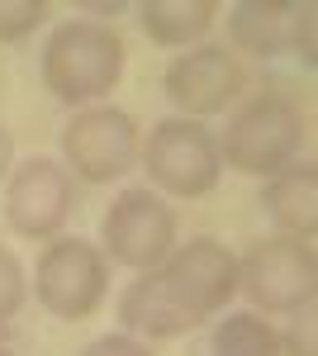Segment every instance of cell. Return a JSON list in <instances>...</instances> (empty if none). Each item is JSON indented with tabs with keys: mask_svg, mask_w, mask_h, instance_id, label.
Wrapping results in <instances>:
<instances>
[{
	"mask_svg": "<svg viewBox=\"0 0 318 356\" xmlns=\"http://www.w3.org/2000/svg\"><path fill=\"white\" fill-rule=\"evenodd\" d=\"M100 238H105L100 252L109 261H119L129 271H157L176 247V214L161 195H152L148 186H133L109 200Z\"/></svg>",
	"mask_w": 318,
	"mask_h": 356,
	"instance_id": "obj_5",
	"label": "cell"
},
{
	"mask_svg": "<svg viewBox=\"0 0 318 356\" xmlns=\"http://www.w3.org/2000/svg\"><path fill=\"white\" fill-rule=\"evenodd\" d=\"M119 323L138 337H186L190 328H200V318L176 304V295L166 290L161 280V266L157 271H138V280H129V290L119 295Z\"/></svg>",
	"mask_w": 318,
	"mask_h": 356,
	"instance_id": "obj_12",
	"label": "cell"
},
{
	"mask_svg": "<svg viewBox=\"0 0 318 356\" xmlns=\"http://www.w3.org/2000/svg\"><path fill=\"white\" fill-rule=\"evenodd\" d=\"M209 356H280V332L257 314H228L209 337Z\"/></svg>",
	"mask_w": 318,
	"mask_h": 356,
	"instance_id": "obj_15",
	"label": "cell"
},
{
	"mask_svg": "<svg viewBox=\"0 0 318 356\" xmlns=\"http://www.w3.org/2000/svg\"><path fill=\"white\" fill-rule=\"evenodd\" d=\"M280 356H318V314H314V304L294 309L290 332L280 337Z\"/></svg>",
	"mask_w": 318,
	"mask_h": 356,
	"instance_id": "obj_18",
	"label": "cell"
},
{
	"mask_svg": "<svg viewBox=\"0 0 318 356\" xmlns=\"http://www.w3.org/2000/svg\"><path fill=\"white\" fill-rule=\"evenodd\" d=\"M109 290V257L86 238H57L43 247L38 271H33V295L57 318H90Z\"/></svg>",
	"mask_w": 318,
	"mask_h": 356,
	"instance_id": "obj_6",
	"label": "cell"
},
{
	"mask_svg": "<svg viewBox=\"0 0 318 356\" xmlns=\"http://www.w3.org/2000/svg\"><path fill=\"white\" fill-rule=\"evenodd\" d=\"M161 280L176 304L205 323L238 295V257L214 238H195L186 247H171V257L161 261Z\"/></svg>",
	"mask_w": 318,
	"mask_h": 356,
	"instance_id": "obj_10",
	"label": "cell"
},
{
	"mask_svg": "<svg viewBox=\"0 0 318 356\" xmlns=\"http://www.w3.org/2000/svg\"><path fill=\"white\" fill-rule=\"evenodd\" d=\"M138 124L114 105H90L62 129V157L86 186H109L138 162Z\"/></svg>",
	"mask_w": 318,
	"mask_h": 356,
	"instance_id": "obj_7",
	"label": "cell"
},
{
	"mask_svg": "<svg viewBox=\"0 0 318 356\" xmlns=\"http://www.w3.org/2000/svg\"><path fill=\"white\" fill-rule=\"evenodd\" d=\"M304 147V110L280 90H262L242 105L218 143L223 166H233L242 176H276L299 157Z\"/></svg>",
	"mask_w": 318,
	"mask_h": 356,
	"instance_id": "obj_2",
	"label": "cell"
},
{
	"mask_svg": "<svg viewBox=\"0 0 318 356\" xmlns=\"http://www.w3.org/2000/svg\"><path fill=\"white\" fill-rule=\"evenodd\" d=\"M0 356H10V352H5V347H0Z\"/></svg>",
	"mask_w": 318,
	"mask_h": 356,
	"instance_id": "obj_21",
	"label": "cell"
},
{
	"mask_svg": "<svg viewBox=\"0 0 318 356\" xmlns=\"http://www.w3.org/2000/svg\"><path fill=\"white\" fill-rule=\"evenodd\" d=\"M29 300V280H24V266L10 247H0V323H10Z\"/></svg>",
	"mask_w": 318,
	"mask_h": 356,
	"instance_id": "obj_17",
	"label": "cell"
},
{
	"mask_svg": "<svg viewBox=\"0 0 318 356\" xmlns=\"http://www.w3.org/2000/svg\"><path fill=\"white\" fill-rule=\"evenodd\" d=\"M262 209L285 238H314L318 228V171L309 162H290L262 191Z\"/></svg>",
	"mask_w": 318,
	"mask_h": 356,
	"instance_id": "obj_13",
	"label": "cell"
},
{
	"mask_svg": "<svg viewBox=\"0 0 318 356\" xmlns=\"http://www.w3.org/2000/svg\"><path fill=\"white\" fill-rule=\"evenodd\" d=\"M143 166H148V181L157 191L176 195V200H200L218 186L223 176V157H218V138L200 124V119H161L152 124L148 143L138 147Z\"/></svg>",
	"mask_w": 318,
	"mask_h": 356,
	"instance_id": "obj_3",
	"label": "cell"
},
{
	"mask_svg": "<svg viewBox=\"0 0 318 356\" xmlns=\"http://www.w3.org/2000/svg\"><path fill=\"white\" fill-rule=\"evenodd\" d=\"M10 171H15V138L10 129H0V181H10Z\"/></svg>",
	"mask_w": 318,
	"mask_h": 356,
	"instance_id": "obj_20",
	"label": "cell"
},
{
	"mask_svg": "<svg viewBox=\"0 0 318 356\" xmlns=\"http://www.w3.org/2000/svg\"><path fill=\"white\" fill-rule=\"evenodd\" d=\"M161 86H166V100L181 110V119H209V114H223L247 90V67L233 48L205 43L171 57Z\"/></svg>",
	"mask_w": 318,
	"mask_h": 356,
	"instance_id": "obj_8",
	"label": "cell"
},
{
	"mask_svg": "<svg viewBox=\"0 0 318 356\" xmlns=\"http://www.w3.org/2000/svg\"><path fill=\"white\" fill-rule=\"evenodd\" d=\"M77 209V186L72 171L53 157H29L10 171L5 186V219L19 238H57L62 223Z\"/></svg>",
	"mask_w": 318,
	"mask_h": 356,
	"instance_id": "obj_9",
	"label": "cell"
},
{
	"mask_svg": "<svg viewBox=\"0 0 318 356\" xmlns=\"http://www.w3.org/2000/svg\"><path fill=\"white\" fill-rule=\"evenodd\" d=\"M124 76V38L100 19H67L43 48V86L67 105L109 95Z\"/></svg>",
	"mask_w": 318,
	"mask_h": 356,
	"instance_id": "obj_1",
	"label": "cell"
},
{
	"mask_svg": "<svg viewBox=\"0 0 318 356\" xmlns=\"http://www.w3.org/2000/svg\"><path fill=\"white\" fill-rule=\"evenodd\" d=\"M214 19H218V5L214 0H143L138 5L143 33L152 43H161V48H186V43H195Z\"/></svg>",
	"mask_w": 318,
	"mask_h": 356,
	"instance_id": "obj_14",
	"label": "cell"
},
{
	"mask_svg": "<svg viewBox=\"0 0 318 356\" xmlns=\"http://www.w3.org/2000/svg\"><path fill=\"white\" fill-rule=\"evenodd\" d=\"M48 5L43 0H0V43H19L43 24Z\"/></svg>",
	"mask_w": 318,
	"mask_h": 356,
	"instance_id": "obj_16",
	"label": "cell"
},
{
	"mask_svg": "<svg viewBox=\"0 0 318 356\" xmlns=\"http://www.w3.org/2000/svg\"><path fill=\"white\" fill-rule=\"evenodd\" d=\"M238 290L257 304L262 314H294L318 295V257L309 238H285L271 233L247 247L238 261Z\"/></svg>",
	"mask_w": 318,
	"mask_h": 356,
	"instance_id": "obj_4",
	"label": "cell"
},
{
	"mask_svg": "<svg viewBox=\"0 0 318 356\" xmlns=\"http://www.w3.org/2000/svg\"><path fill=\"white\" fill-rule=\"evenodd\" d=\"M228 33L242 53L280 57L299 53L314 62V5H266V0H238L228 15Z\"/></svg>",
	"mask_w": 318,
	"mask_h": 356,
	"instance_id": "obj_11",
	"label": "cell"
},
{
	"mask_svg": "<svg viewBox=\"0 0 318 356\" xmlns=\"http://www.w3.org/2000/svg\"><path fill=\"white\" fill-rule=\"evenodd\" d=\"M81 356H152L148 342H138L133 332H114V337H95Z\"/></svg>",
	"mask_w": 318,
	"mask_h": 356,
	"instance_id": "obj_19",
	"label": "cell"
}]
</instances>
